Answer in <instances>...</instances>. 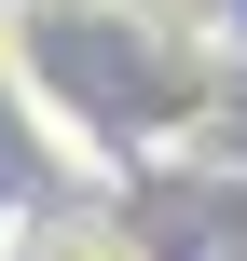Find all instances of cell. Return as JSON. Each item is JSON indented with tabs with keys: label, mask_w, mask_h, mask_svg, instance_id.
<instances>
[{
	"label": "cell",
	"mask_w": 247,
	"mask_h": 261,
	"mask_svg": "<svg viewBox=\"0 0 247 261\" xmlns=\"http://www.w3.org/2000/svg\"><path fill=\"white\" fill-rule=\"evenodd\" d=\"M55 261H96V248H83V234H69V248H55Z\"/></svg>",
	"instance_id": "obj_1"
}]
</instances>
